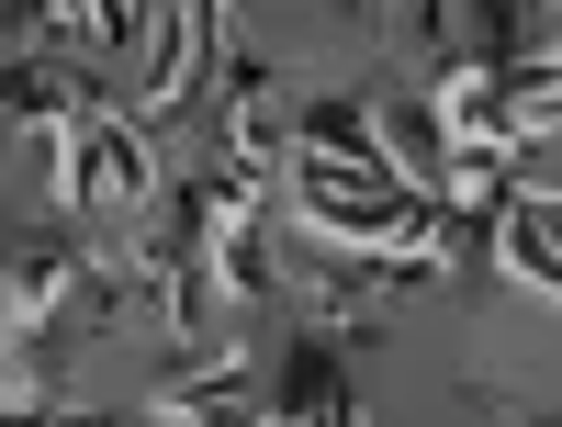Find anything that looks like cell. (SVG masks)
Here are the masks:
<instances>
[{"mask_svg":"<svg viewBox=\"0 0 562 427\" xmlns=\"http://www.w3.org/2000/svg\"><path fill=\"white\" fill-rule=\"evenodd\" d=\"M495 236H506V270H518L529 293H551V304H562V203H529V192H518Z\"/></svg>","mask_w":562,"mask_h":427,"instance_id":"6da1fadb","label":"cell"}]
</instances>
